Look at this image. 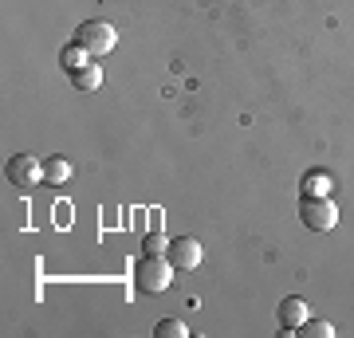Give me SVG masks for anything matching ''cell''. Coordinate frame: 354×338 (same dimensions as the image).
I'll return each mask as SVG.
<instances>
[{"mask_svg":"<svg viewBox=\"0 0 354 338\" xmlns=\"http://www.w3.org/2000/svg\"><path fill=\"white\" fill-rule=\"evenodd\" d=\"M174 272L177 267L169 263V256H142L134 263V288L146 291V295H158L174 283Z\"/></svg>","mask_w":354,"mask_h":338,"instance_id":"obj_1","label":"cell"},{"mask_svg":"<svg viewBox=\"0 0 354 338\" xmlns=\"http://www.w3.org/2000/svg\"><path fill=\"white\" fill-rule=\"evenodd\" d=\"M75 44H83L95 59H102L106 51H114L118 32H114V24H106V20H83V24H79V32H75Z\"/></svg>","mask_w":354,"mask_h":338,"instance_id":"obj_2","label":"cell"},{"mask_svg":"<svg viewBox=\"0 0 354 338\" xmlns=\"http://www.w3.org/2000/svg\"><path fill=\"white\" fill-rule=\"evenodd\" d=\"M299 220H304L311 232H330V228L339 225V205H335L330 197H304Z\"/></svg>","mask_w":354,"mask_h":338,"instance_id":"obj_3","label":"cell"},{"mask_svg":"<svg viewBox=\"0 0 354 338\" xmlns=\"http://www.w3.org/2000/svg\"><path fill=\"white\" fill-rule=\"evenodd\" d=\"M4 173H8V181H12L16 189H36L39 181H44V162L32 158V153H16V158H8Z\"/></svg>","mask_w":354,"mask_h":338,"instance_id":"obj_4","label":"cell"},{"mask_svg":"<svg viewBox=\"0 0 354 338\" xmlns=\"http://www.w3.org/2000/svg\"><path fill=\"white\" fill-rule=\"evenodd\" d=\"M169 263H174L177 272H193L197 263H201V244L193 236H177V240H169Z\"/></svg>","mask_w":354,"mask_h":338,"instance_id":"obj_5","label":"cell"},{"mask_svg":"<svg viewBox=\"0 0 354 338\" xmlns=\"http://www.w3.org/2000/svg\"><path fill=\"white\" fill-rule=\"evenodd\" d=\"M307 319H311V307H307L299 295H288V299L279 303V326H283V335H288V338L295 335Z\"/></svg>","mask_w":354,"mask_h":338,"instance_id":"obj_6","label":"cell"},{"mask_svg":"<svg viewBox=\"0 0 354 338\" xmlns=\"http://www.w3.org/2000/svg\"><path fill=\"white\" fill-rule=\"evenodd\" d=\"M71 87L83 91V95H95V91L102 87V63L91 59L87 67H79V71H71Z\"/></svg>","mask_w":354,"mask_h":338,"instance_id":"obj_7","label":"cell"},{"mask_svg":"<svg viewBox=\"0 0 354 338\" xmlns=\"http://www.w3.org/2000/svg\"><path fill=\"white\" fill-rule=\"evenodd\" d=\"M330 189H335V181H330L323 169H315V173H307L304 181H299V193H304V197H330Z\"/></svg>","mask_w":354,"mask_h":338,"instance_id":"obj_8","label":"cell"},{"mask_svg":"<svg viewBox=\"0 0 354 338\" xmlns=\"http://www.w3.org/2000/svg\"><path fill=\"white\" fill-rule=\"evenodd\" d=\"M91 59H95V55H91V51L83 48V44H67V48L59 51V63H64L67 75H71V71H79V67H87Z\"/></svg>","mask_w":354,"mask_h":338,"instance_id":"obj_9","label":"cell"},{"mask_svg":"<svg viewBox=\"0 0 354 338\" xmlns=\"http://www.w3.org/2000/svg\"><path fill=\"white\" fill-rule=\"evenodd\" d=\"M67 177H71L67 158H48V162H44V181H48V185H64Z\"/></svg>","mask_w":354,"mask_h":338,"instance_id":"obj_10","label":"cell"},{"mask_svg":"<svg viewBox=\"0 0 354 338\" xmlns=\"http://www.w3.org/2000/svg\"><path fill=\"white\" fill-rule=\"evenodd\" d=\"M295 335H304V338H335V326H330L327 319H307Z\"/></svg>","mask_w":354,"mask_h":338,"instance_id":"obj_11","label":"cell"},{"mask_svg":"<svg viewBox=\"0 0 354 338\" xmlns=\"http://www.w3.org/2000/svg\"><path fill=\"white\" fill-rule=\"evenodd\" d=\"M153 335L158 338H189V326L181 323V319H162V323L153 326Z\"/></svg>","mask_w":354,"mask_h":338,"instance_id":"obj_12","label":"cell"},{"mask_svg":"<svg viewBox=\"0 0 354 338\" xmlns=\"http://www.w3.org/2000/svg\"><path fill=\"white\" fill-rule=\"evenodd\" d=\"M142 252H146V256H165V252H169V240H165V232H158V228H153V232H146V240H142Z\"/></svg>","mask_w":354,"mask_h":338,"instance_id":"obj_13","label":"cell"}]
</instances>
